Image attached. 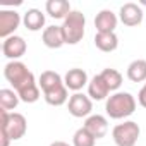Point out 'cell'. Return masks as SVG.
<instances>
[{
    "label": "cell",
    "mask_w": 146,
    "mask_h": 146,
    "mask_svg": "<svg viewBox=\"0 0 146 146\" xmlns=\"http://www.w3.org/2000/svg\"><path fill=\"white\" fill-rule=\"evenodd\" d=\"M136 107H137V102L131 93L117 91L107 98L105 112L110 119L120 120V119H127L129 115H132L136 112Z\"/></svg>",
    "instance_id": "obj_1"
},
{
    "label": "cell",
    "mask_w": 146,
    "mask_h": 146,
    "mask_svg": "<svg viewBox=\"0 0 146 146\" xmlns=\"http://www.w3.org/2000/svg\"><path fill=\"white\" fill-rule=\"evenodd\" d=\"M4 76L12 84V88H14L16 93H19L21 90H24V88H28L31 84H36L33 72L21 60H12V62L5 64V67H4Z\"/></svg>",
    "instance_id": "obj_2"
},
{
    "label": "cell",
    "mask_w": 146,
    "mask_h": 146,
    "mask_svg": "<svg viewBox=\"0 0 146 146\" xmlns=\"http://www.w3.org/2000/svg\"><path fill=\"white\" fill-rule=\"evenodd\" d=\"M62 35L65 45H78L84 36L86 17L81 11H72L62 23Z\"/></svg>",
    "instance_id": "obj_3"
},
{
    "label": "cell",
    "mask_w": 146,
    "mask_h": 146,
    "mask_svg": "<svg viewBox=\"0 0 146 146\" xmlns=\"http://www.w3.org/2000/svg\"><path fill=\"white\" fill-rule=\"evenodd\" d=\"M0 115H2V132L11 139V141H17L21 139L26 131H28V122L26 117L23 113L17 112H7V110H0Z\"/></svg>",
    "instance_id": "obj_4"
},
{
    "label": "cell",
    "mask_w": 146,
    "mask_h": 146,
    "mask_svg": "<svg viewBox=\"0 0 146 146\" xmlns=\"http://www.w3.org/2000/svg\"><path fill=\"white\" fill-rule=\"evenodd\" d=\"M139 134L141 129L134 120H124L122 124H117L112 131V137L117 146H136Z\"/></svg>",
    "instance_id": "obj_5"
},
{
    "label": "cell",
    "mask_w": 146,
    "mask_h": 146,
    "mask_svg": "<svg viewBox=\"0 0 146 146\" xmlns=\"http://www.w3.org/2000/svg\"><path fill=\"white\" fill-rule=\"evenodd\" d=\"M67 108L72 117H76V119L86 117L88 119L93 110V100L84 93H74L67 102Z\"/></svg>",
    "instance_id": "obj_6"
},
{
    "label": "cell",
    "mask_w": 146,
    "mask_h": 146,
    "mask_svg": "<svg viewBox=\"0 0 146 146\" xmlns=\"http://www.w3.org/2000/svg\"><path fill=\"white\" fill-rule=\"evenodd\" d=\"M23 19H21V14L16 12V11H11V9H2L0 11V38H9V36H14L16 29L21 26Z\"/></svg>",
    "instance_id": "obj_7"
},
{
    "label": "cell",
    "mask_w": 146,
    "mask_h": 146,
    "mask_svg": "<svg viewBox=\"0 0 146 146\" xmlns=\"http://www.w3.org/2000/svg\"><path fill=\"white\" fill-rule=\"evenodd\" d=\"M26 50H28V45H26L24 38H23V36H17V35L5 38V40H4V43H2L4 57H7L11 62H12V60L21 58V57L26 53Z\"/></svg>",
    "instance_id": "obj_8"
},
{
    "label": "cell",
    "mask_w": 146,
    "mask_h": 146,
    "mask_svg": "<svg viewBox=\"0 0 146 146\" xmlns=\"http://www.w3.org/2000/svg\"><path fill=\"white\" fill-rule=\"evenodd\" d=\"M119 19L122 21L124 26H129V28L139 26L143 23V9L137 4H134V2H127V4H124L120 7Z\"/></svg>",
    "instance_id": "obj_9"
},
{
    "label": "cell",
    "mask_w": 146,
    "mask_h": 146,
    "mask_svg": "<svg viewBox=\"0 0 146 146\" xmlns=\"http://www.w3.org/2000/svg\"><path fill=\"white\" fill-rule=\"evenodd\" d=\"M88 74H86V70L79 69V67H74V69H69L65 72V76H64V84L67 90L70 91H74V93H79L86 84H88Z\"/></svg>",
    "instance_id": "obj_10"
},
{
    "label": "cell",
    "mask_w": 146,
    "mask_h": 146,
    "mask_svg": "<svg viewBox=\"0 0 146 146\" xmlns=\"http://www.w3.org/2000/svg\"><path fill=\"white\" fill-rule=\"evenodd\" d=\"M83 127H84L95 139H102V137H105V134L108 132V120H107V117L95 113V115H90V117L84 120V125H83Z\"/></svg>",
    "instance_id": "obj_11"
},
{
    "label": "cell",
    "mask_w": 146,
    "mask_h": 146,
    "mask_svg": "<svg viewBox=\"0 0 146 146\" xmlns=\"http://www.w3.org/2000/svg\"><path fill=\"white\" fill-rule=\"evenodd\" d=\"M119 17L110 11V9H103L96 14L95 17V28L96 33H115Z\"/></svg>",
    "instance_id": "obj_12"
},
{
    "label": "cell",
    "mask_w": 146,
    "mask_h": 146,
    "mask_svg": "<svg viewBox=\"0 0 146 146\" xmlns=\"http://www.w3.org/2000/svg\"><path fill=\"white\" fill-rule=\"evenodd\" d=\"M41 40H43V45L48 46V48H60L62 45H65L64 41V35H62V28L60 26H46L43 29V35H41Z\"/></svg>",
    "instance_id": "obj_13"
},
{
    "label": "cell",
    "mask_w": 146,
    "mask_h": 146,
    "mask_svg": "<svg viewBox=\"0 0 146 146\" xmlns=\"http://www.w3.org/2000/svg\"><path fill=\"white\" fill-rule=\"evenodd\" d=\"M108 95H110V90H108L107 83L103 81V78H102L100 74L93 76L91 81L88 83V96H90L91 100L102 102V100H105Z\"/></svg>",
    "instance_id": "obj_14"
},
{
    "label": "cell",
    "mask_w": 146,
    "mask_h": 146,
    "mask_svg": "<svg viewBox=\"0 0 146 146\" xmlns=\"http://www.w3.org/2000/svg\"><path fill=\"white\" fill-rule=\"evenodd\" d=\"M45 11L53 19H65L72 12L70 4L67 2V0H48V2L45 4Z\"/></svg>",
    "instance_id": "obj_15"
},
{
    "label": "cell",
    "mask_w": 146,
    "mask_h": 146,
    "mask_svg": "<svg viewBox=\"0 0 146 146\" xmlns=\"http://www.w3.org/2000/svg\"><path fill=\"white\" fill-rule=\"evenodd\" d=\"M23 24L29 31H41L45 26V14L40 9H28L23 16Z\"/></svg>",
    "instance_id": "obj_16"
},
{
    "label": "cell",
    "mask_w": 146,
    "mask_h": 146,
    "mask_svg": "<svg viewBox=\"0 0 146 146\" xmlns=\"http://www.w3.org/2000/svg\"><path fill=\"white\" fill-rule=\"evenodd\" d=\"M95 45L98 50L105 52V53H110V52H115L117 46H119V38L115 33H96L95 35Z\"/></svg>",
    "instance_id": "obj_17"
},
{
    "label": "cell",
    "mask_w": 146,
    "mask_h": 146,
    "mask_svg": "<svg viewBox=\"0 0 146 146\" xmlns=\"http://www.w3.org/2000/svg\"><path fill=\"white\" fill-rule=\"evenodd\" d=\"M43 98L52 107H62L64 103L69 102V90L65 88V84H60V86H57V88L43 93Z\"/></svg>",
    "instance_id": "obj_18"
},
{
    "label": "cell",
    "mask_w": 146,
    "mask_h": 146,
    "mask_svg": "<svg viewBox=\"0 0 146 146\" xmlns=\"http://www.w3.org/2000/svg\"><path fill=\"white\" fill-rule=\"evenodd\" d=\"M60 84H64V79H62V76L58 74V72H55V70H43L40 74L38 86H40V90L43 93H46V91L60 86Z\"/></svg>",
    "instance_id": "obj_19"
},
{
    "label": "cell",
    "mask_w": 146,
    "mask_h": 146,
    "mask_svg": "<svg viewBox=\"0 0 146 146\" xmlns=\"http://www.w3.org/2000/svg\"><path fill=\"white\" fill-rule=\"evenodd\" d=\"M127 78L132 83H146V60L137 58L127 65Z\"/></svg>",
    "instance_id": "obj_20"
},
{
    "label": "cell",
    "mask_w": 146,
    "mask_h": 146,
    "mask_svg": "<svg viewBox=\"0 0 146 146\" xmlns=\"http://www.w3.org/2000/svg\"><path fill=\"white\" fill-rule=\"evenodd\" d=\"M19 102H21V98L14 90H9V88L0 90V108L2 110L11 112L19 105Z\"/></svg>",
    "instance_id": "obj_21"
},
{
    "label": "cell",
    "mask_w": 146,
    "mask_h": 146,
    "mask_svg": "<svg viewBox=\"0 0 146 146\" xmlns=\"http://www.w3.org/2000/svg\"><path fill=\"white\" fill-rule=\"evenodd\" d=\"M100 76L103 78V81L107 83V86H108V90L110 91H115L117 93V90L122 86V74L117 70V69H103L102 72H100Z\"/></svg>",
    "instance_id": "obj_22"
},
{
    "label": "cell",
    "mask_w": 146,
    "mask_h": 146,
    "mask_svg": "<svg viewBox=\"0 0 146 146\" xmlns=\"http://www.w3.org/2000/svg\"><path fill=\"white\" fill-rule=\"evenodd\" d=\"M95 143H96V139L84 127L78 129L74 132V136H72V146H95Z\"/></svg>",
    "instance_id": "obj_23"
},
{
    "label": "cell",
    "mask_w": 146,
    "mask_h": 146,
    "mask_svg": "<svg viewBox=\"0 0 146 146\" xmlns=\"http://www.w3.org/2000/svg\"><path fill=\"white\" fill-rule=\"evenodd\" d=\"M17 95H19L21 102H24V103H35V102H38V100H40L41 90H40V86H38V83H36V84H31V86H28V88L21 90Z\"/></svg>",
    "instance_id": "obj_24"
},
{
    "label": "cell",
    "mask_w": 146,
    "mask_h": 146,
    "mask_svg": "<svg viewBox=\"0 0 146 146\" xmlns=\"http://www.w3.org/2000/svg\"><path fill=\"white\" fill-rule=\"evenodd\" d=\"M137 103H139L143 108H146V83L143 84V88H141L139 93H137Z\"/></svg>",
    "instance_id": "obj_25"
},
{
    "label": "cell",
    "mask_w": 146,
    "mask_h": 146,
    "mask_svg": "<svg viewBox=\"0 0 146 146\" xmlns=\"http://www.w3.org/2000/svg\"><path fill=\"white\" fill-rule=\"evenodd\" d=\"M50 146H70L69 143H65V141H53Z\"/></svg>",
    "instance_id": "obj_26"
},
{
    "label": "cell",
    "mask_w": 146,
    "mask_h": 146,
    "mask_svg": "<svg viewBox=\"0 0 146 146\" xmlns=\"http://www.w3.org/2000/svg\"><path fill=\"white\" fill-rule=\"evenodd\" d=\"M9 143H11V139H9V137L2 132V146H9Z\"/></svg>",
    "instance_id": "obj_27"
}]
</instances>
